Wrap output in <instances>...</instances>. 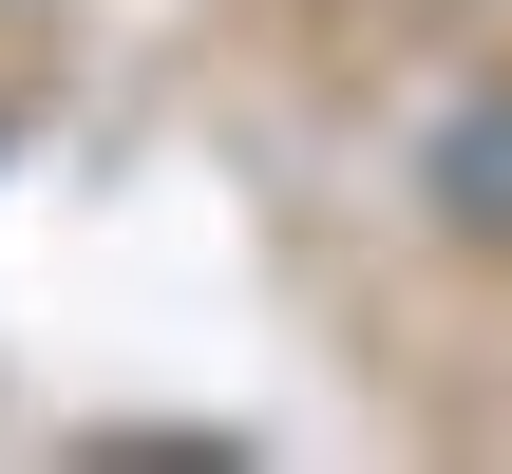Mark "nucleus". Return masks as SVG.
<instances>
[{"label": "nucleus", "instance_id": "f257e3e1", "mask_svg": "<svg viewBox=\"0 0 512 474\" xmlns=\"http://www.w3.org/2000/svg\"><path fill=\"white\" fill-rule=\"evenodd\" d=\"M437 190H456V228H512V114H494V95L437 133Z\"/></svg>", "mask_w": 512, "mask_h": 474}]
</instances>
